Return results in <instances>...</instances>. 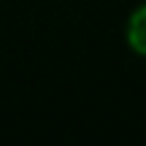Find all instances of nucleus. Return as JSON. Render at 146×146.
Returning <instances> with one entry per match:
<instances>
[{"mask_svg": "<svg viewBox=\"0 0 146 146\" xmlns=\"http://www.w3.org/2000/svg\"><path fill=\"white\" fill-rule=\"evenodd\" d=\"M127 38H130V46L135 49L138 54H146V5H143V8H138L135 14H133Z\"/></svg>", "mask_w": 146, "mask_h": 146, "instance_id": "nucleus-1", "label": "nucleus"}]
</instances>
